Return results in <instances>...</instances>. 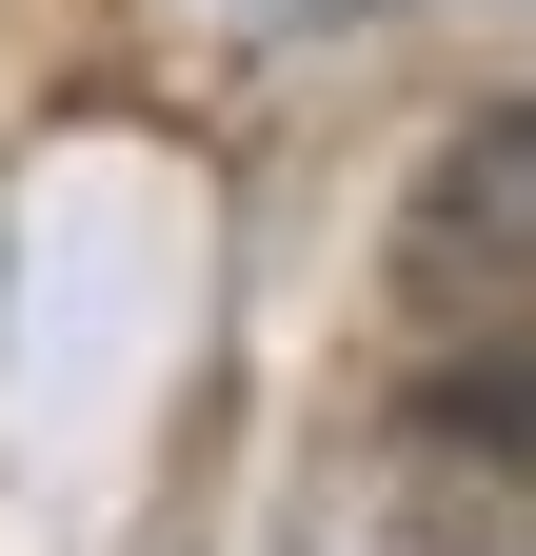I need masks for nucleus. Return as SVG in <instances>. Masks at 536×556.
<instances>
[{"mask_svg": "<svg viewBox=\"0 0 536 556\" xmlns=\"http://www.w3.org/2000/svg\"><path fill=\"white\" fill-rule=\"evenodd\" d=\"M397 299H418L437 338H536V100H497V119H457L437 160H418V199H397Z\"/></svg>", "mask_w": 536, "mask_h": 556, "instance_id": "f257e3e1", "label": "nucleus"}, {"mask_svg": "<svg viewBox=\"0 0 536 556\" xmlns=\"http://www.w3.org/2000/svg\"><path fill=\"white\" fill-rule=\"evenodd\" d=\"M258 21H279V40H298V21H339V0H258Z\"/></svg>", "mask_w": 536, "mask_h": 556, "instance_id": "f03ea898", "label": "nucleus"}]
</instances>
